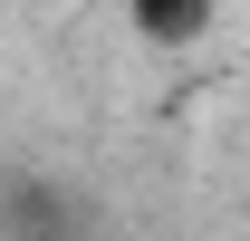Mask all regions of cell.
Listing matches in <instances>:
<instances>
[{"label":"cell","instance_id":"6da1fadb","mask_svg":"<svg viewBox=\"0 0 250 241\" xmlns=\"http://www.w3.org/2000/svg\"><path fill=\"white\" fill-rule=\"evenodd\" d=\"M125 29L173 58V48H202V39L221 29V0H125Z\"/></svg>","mask_w":250,"mask_h":241},{"label":"cell","instance_id":"7a4b0ae2","mask_svg":"<svg viewBox=\"0 0 250 241\" xmlns=\"http://www.w3.org/2000/svg\"><path fill=\"white\" fill-rule=\"evenodd\" d=\"M0 241H10V222H0Z\"/></svg>","mask_w":250,"mask_h":241}]
</instances>
